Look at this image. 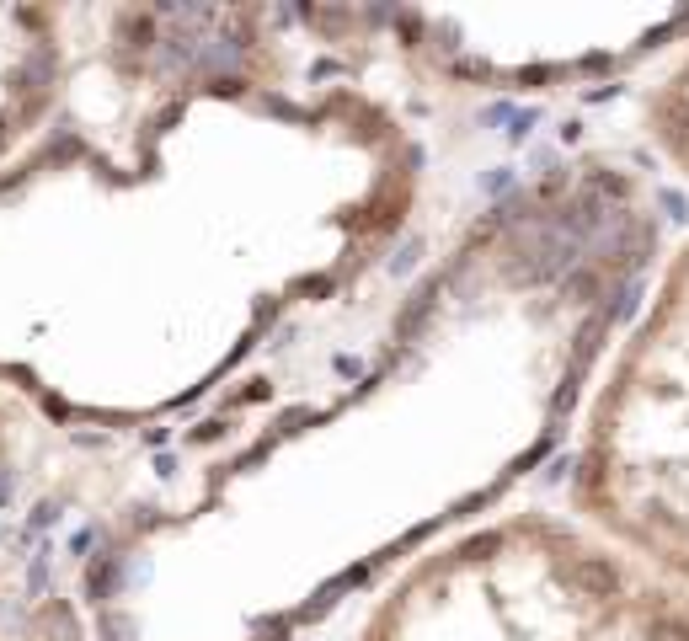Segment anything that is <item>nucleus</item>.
<instances>
[{"label": "nucleus", "instance_id": "f257e3e1", "mask_svg": "<svg viewBox=\"0 0 689 641\" xmlns=\"http://www.w3.org/2000/svg\"><path fill=\"white\" fill-rule=\"evenodd\" d=\"M476 118L385 6H0V471L193 513L396 342Z\"/></svg>", "mask_w": 689, "mask_h": 641}, {"label": "nucleus", "instance_id": "20e7f679", "mask_svg": "<svg viewBox=\"0 0 689 641\" xmlns=\"http://www.w3.org/2000/svg\"><path fill=\"white\" fill-rule=\"evenodd\" d=\"M567 513L689 588V236L663 246L567 439Z\"/></svg>", "mask_w": 689, "mask_h": 641}, {"label": "nucleus", "instance_id": "f03ea898", "mask_svg": "<svg viewBox=\"0 0 689 641\" xmlns=\"http://www.w3.org/2000/svg\"><path fill=\"white\" fill-rule=\"evenodd\" d=\"M657 257L647 161L583 145L508 171L353 390L193 513L102 540L97 641H305L353 593L487 519L572 439Z\"/></svg>", "mask_w": 689, "mask_h": 641}, {"label": "nucleus", "instance_id": "39448f33", "mask_svg": "<svg viewBox=\"0 0 689 641\" xmlns=\"http://www.w3.org/2000/svg\"><path fill=\"white\" fill-rule=\"evenodd\" d=\"M385 22L422 75L476 107L625 81L689 49V6H385Z\"/></svg>", "mask_w": 689, "mask_h": 641}, {"label": "nucleus", "instance_id": "423d86ee", "mask_svg": "<svg viewBox=\"0 0 689 641\" xmlns=\"http://www.w3.org/2000/svg\"><path fill=\"white\" fill-rule=\"evenodd\" d=\"M636 129L652 161L689 182V49H679L668 65H657L652 86L636 97Z\"/></svg>", "mask_w": 689, "mask_h": 641}, {"label": "nucleus", "instance_id": "7ed1b4c3", "mask_svg": "<svg viewBox=\"0 0 689 641\" xmlns=\"http://www.w3.org/2000/svg\"><path fill=\"white\" fill-rule=\"evenodd\" d=\"M353 641H689V588L567 508H497L369 593Z\"/></svg>", "mask_w": 689, "mask_h": 641}]
</instances>
